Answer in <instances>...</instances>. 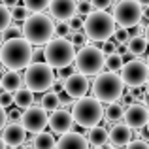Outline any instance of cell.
I'll return each mask as SVG.
<instances>
[{
    "mask_svg": "<svg viewBox=\"0 0 149 149\" xmlns=\"http://www.w3.org/2000/svg\"><path fill=\"white\" fill-rule=\"evenodd\" d=\"M32 51H34V47L25 38L4 42L2 47H0V62L10 72L19 74V70H26L32 64Z\"/></svg>",
    "mask_w": 149,
    "mask_h": 149,
    "instance_id": "obj_1",
    "label": "cell"
},
{
    "mask_svg": "<svg viewBox=\"0 0 149 149\" xmlns=\"http://www.w3.org/2000/svg\"><path fill=\"white\" fill-rule=\"evenodd\" d=\"M25 40L29 42L30 45H47L55 36V23L49 15L45 13H36V15H30L25 23H23V29H21Z\"/></svg>",
    "mask_w": 149,
    "mask_h": 149,
    "instance_id": "obj_2",
    "label": "cell"
},
{
    "mask_svg": "<svg viewBox=\"0 0 149 149\" xmlns=\"http://www.w3.org/2000/svg\"><path fill=\"white\" fill-rule=\"evenodd\" d=\"M76 61V47L72 42L64 38H53L47 45H44V62L51 70H66Z\"/></svg>",
    "mask_w": 149,
    "mask_h": 149,
    "instance_id": "obj_3",
    "label": "cell"
},
{
    "mask_svg": "<svg viewBox=\"0 0 149 149\" xmlns=\"http://www.w3.org/2000/svg\"><path fill=\"white\" fill-rule=\"evenodd\" d=\"M123 93L125 85L119 74L102 72L93 81V98H96L100 104H115L121 100Z\"/></svg>",
    "mask_w": 149,
    "mask_h": 149,
    "instance_id": "obj_4",
    "label": "cell"
},
{
    "mask_svg": "<svg viewBox=\"0 0 149 149\" xmlns=\"http://www.w3.org/2000/svg\"><path fill=\"white\" fill-rule=\"evenodd\" d=\"M102 117H104V106L93 96H85L72 106V119L81 128L91 130V128L98 127Z\"/></svg>",
    "mask_w": 149,
    "mask_h": 149,
    "instance_id": "obj_5",
    "label": "cell"
},
{
    "mask_svg": "<svg viewBox=\"0 0 149 149\" xmlns=\"http://www.w3.org/2000/svg\"><path fill=\"white\" fill-rule=\"evenodd\" d=\"M83 32L87 40L93 42H109L115 32V21L108 11H93L83 21Z\"/></svg>",
    "mask_w": 149,
    "mask_h": 149,
    "instance_id": "obj_6",
    "label": "cell"
},
{
    "mask_svg": "<svg viewBox=\"0 0 149 149\" xmlns=\"http://www.w3.org/2000/svg\"><path fill=\"white\" fill-rule=\"evenodd\" d=\"M104 62H106V57H104L100 47H96V45H85L83 49H79L76 53L74 64H76L77 74H81V76H85L89 79L93 76L95 77L100 76L102 70H104Z\"/></svg>",
    "mask_w": 149,
    "mask_h": 149,
    "instance_id": "obj_7",
    "label": "cell"
},
{
    "mask_svg": "<svg viewBox=\"0 0 149 149\" xmlns=\"http://www.w3.org/2000/svg\"><path fill=\"white\" fill-rule=\"evenodd\" d=\"M25 89H29L30 93H47L51 91L55 83V74L45 62H32L29 68L25 70Z\"/></svg>",
    "mask_w": 149,
    "mask_h": 149,
    "instance_id": "obj_8",
    "label": "cell"
},
{
    "mask_svg": "<svg viewBox=\"0 0 149 149\" xmlns=\"http://www.w3.org/2000/svg\"><path fill=\"white\" fill-rule=\"evenodd\" d=\"M111 17L115 21V25H119V29L130 30L134 26H138L142 23V4L136 0H121V2L113 4Z\"/></svg>",
    "mask_w": 149,
    "mask_h": 149,
    "instance_id": "obj_9",
    "label": "cell"
},
{
    "mask_svg": "<svg viewBox=\"0 0 149 149\" xmlns=\"http://www.w3.org/2000/svg\"><path fill=\"white\" fill-rule=\"evenodd\" d=\"M147 79H149V70L146 61H142V58H134V61L127 62L121 70V81H123V85L130 89H140L142 85L147 83Z\"/></svg>",
    "mask_w": 149,
    "mask_h": 149,
    "instance_id": "obj_10",
    "label": "cell"
},
{
    "mask_svg": "<svg viewBox=\"0 0 149 149\" xmlns=\"http://www.w3.org/2000/svg\"><path fill=\"white\" fill-rule=\"evenodd\" d=\"M49 115L42 106H30L29 109L23 111L21 117V127L25 128V132H32V134H40V132H45V127H47Z\"/></svg>",
    "mask_w": 149,
    "mask_h": 149,
    "instance_id": "obj_11",
    "label": "cell"
},
{
    "mask_svg": "<svg viewBox=\"0 0 149 149\" xmlns=\"http://www.w3.org/2000/svg\"><path fill=\"white\" fill-rule=\"evenodd\" d=\"M125 125H127L130 130H142L143 127H147L149 123V111L146 104H140L134 102L132 106H128L125 109Z\"/></svg>",
    "mask_w": 149,
    "mask_h": 149,
    "instance_id": "obj_12",
    "label": "cell"
},
{
    "mask_svg": "<svg viewBox=\"0 0 149 149\" xmlns=\"http://www.w3.org/2000/svg\"><path fill=\"white\" fill-rule=\"evenodd\" d=\"M89 87H91L89 79L85 76H81V74H77V72L66 76V79H64V93H66V96L72 98V100H76V102L87 96Z\"/></svg>",
    "mask_w": 149,
    "mask_h": 149,
    "instance_id": "obj_13",
    "label": "cell"
},
{
    "mask_svg": "<svg viewBox=\"0 0 149 149\" xmlns=\"http://www.w3.org/2000/svg\"><path fill=\"white\" fill-rule=\"evenodd\" d=\"M0 138H2L4 146H8L10 149H21L26 143V132L21 127V123H10L4 127Z\"/></svg>",
    "mask_w": 149,
    "mask_h": 149,
    "instance_id": "obj_14",
    "label": "cell"
},
{
    "mask_svg": "<svg viewBox=\"0 0 149 149\" xmlns=\"http://www.w3.org/2000/svg\"><path fill=\"white\" fill-rule=\"evenodd\" d=\"M47 125H49V128H51L53 134L64 136V134H68V132H72V127L76 123H74L70 111H66V109H57V111H53L49 115Z\"/></svg>",
    "mask_w": 149,
    "mask_h": 149,
    "instance_id": "obj_15",
    "label": "cell"
},
{
    "mask_svg": "<svg viewBox=\"0 0 149 149\" xmlns=\"http://www.w3.org/2000/svg\"><path fill=\"white\" fill-rule=\"evenodd\" d=\"M49 13L58 23H68L76 15V2L74 0H51L49 2Z\"/></svg>",
    "mask_w": 149,
    "mask_h": 149,
    "instance_id": "obj_16",
    "label": "cell"
},
{
    "mask_svg": "<svg viewBox=\"0 0 149 149\" xmlns=\"http://www.w3.org/2000/svg\"><path fill=\"white\" fill-rule=\"evenodd\" d=\"M108 138H109L111 147H127L134 138V130H130L125 123H117L109 128Z\"/></svg>",
    "mask_w": 149,
    "mask_h": 149,
    "instance_id": "obj_17",
    "label": "cell"
},
{
    "mask_svg": "<svg viewBox=\"0 0 149 149\" xmlns=\"http://www.w3.org/2000/svg\"><path fill=\"white\" fill-rule=\"evenodd\" d=\"M55 149H89V142L79 132H68L57 140Z\"/></svg>",
    "mask_w": 149,
    "mask_h": 149,
    "instance_id": "obj_18",
    "label": "cell"
},
{
    "mask_svg": "<svg viewBox=\"0 0 149 149\" xmlns=\"http://www.w3.org/2000/svg\"><path fill=\"white\" fill-rule=\"evenodd\" d=\"M85 138H87V142H89V146H93V149H98V147H104L106 143L109 142V138H108V130H106L104 127H95V128H91V130L87 132V134H83Z\"/></svg>",
    "mask_w": 149,
    "mask_h": 149,
    "instance_id": "obj_19",
    "label": "cell"
},
{
    "mask_svg": "<svg viewBox=\"0 0 149 149\" xmlns=\"http://www.w3.org/2000/svg\"><path fill=\"white\" fill-rule=\"evenodd\" d=\"M21 83H23V79L17 72H6L2 76V79H0V87L4 89V93H10V95L17 93L21 89Z\"/></svg>",
    "mask_w": 149,
    "mask_h": 149,
    "instance_id": "obj_20",
    "label": "cell"
},
{
    "mask_svg": "<svg viewBox=\"0 0 149 149\" xmlns=\"http://www.w3.org/2000/svg\"><path fill=\"white\" fill-rule=\"evenodd\" d=\"M13 104L17 109H29L30 106L34 104V95L29 91V89H19L17 93H13Z\"/></svg>",
    "mask_w": 149,
    "mask_h": 149,
    "instance_id": "obj_21",
    "label": "cell"
},
{
    "mask_svg": "<svg viewBox=\"0 0 149 149\" xmlns=\"http://www.w3.org/2000/svg\"><path fill=\"white\" fill-rule=\"evenodd\" d=\"M104 117H106V121H108L109 125H117L125 117V108L119 104V102H115V104H108L106 109H104Z\"/></svg>",
    "mask_w": 149,
    "mask_h": 149,
    "instance_id": "obj_22",
    "label": "cell"
},
{
    "mask_svg": "<svg viewBox=\"0 0 149 149\" xmlns=\"http://www.w3.org/2000/svg\"><path fill=\"white\" fill-rule=\"evenodd\" d=\"M32 146H34V149H55L57 140H55V136L51 132H40V134L34 136Z\"/></svg>",
    "mask_w": 149,
    "mask_h": 149,
    "instance_id": "obj_23",
    "label": "cell"
},
{
    "mask_svg": "<svg viewBox=\"0 0 149 149\" xmlns=\"http://www.w3.org/2000/svg\"><path fill=\"white\" fill-rule=\"evenodd\" d=\"M147 42H146V38L143 36H140V38H132V40H128V44H127V49H128V53L132 55L134 58H138L140 55H143L147 51Z\"/></svg>",
    "mask_w": 149,
    "mask_h": 149,
    "instance_id": "obj_24",
    "label": "cell"
},
{
    "mask_svg": "<svg viewBox=\"0 0 149 149\" xmlns=\"http://www.w3.org/2000/svg\"><path fill=\"white\" fill-rule=\"evenodd\" d=\"M58 106H61V95H57V93L53 91H47L44 96H42V108L45 109V111H57Z\"/></svg>",
    "mask_w": 149,
    "mask_h": 149,
    "instance_id": "obj_25",
    "label": "cell"
},
{
    "mask_svg": "<svg viewBox=\"0 0 149 149\" xmlns=\"http://www.w3.org/2000/svg\"><path fill=\"white\" fill-rule=\"evenodd\" d=\"M23 6L30 11V15L44 13V10H49V2L47 0H25Z\"/></svg>",
    "mask_w": 149,
    "mask_h": 149,
    "instance_id": "obj_26",
    "label": "cell"
},
{
    "mask_svg": "<svg viewBox=\"0 0 149 149\" xmlns=\"http://www.w3.org/2000/svg\"><path fill=\"white\" fill-rule=\"evenodd\" d=\"M123 58L119 57V55H109V57H106V62H104V68H108V72L111 74H117L119 70H123Z\"/></svg>",
    "mask_w": 149,
    "mask_h": 149,
    "instance_id": "obj_27",
    "label": "cell"
},
{
    "mask_svg": "<svg viewBox=\"0 0 149 149\" xmlns=\"http://www.w3.org/2000/svg\"><path fill=\"white\" fill-rule=\"evenodd\" d=\"M93 11H95V10H93V2H91V0H79V2L76 4L77 17H85V19H87Z\"/></svg>",
    "mask_w": 149,
    "mask_h": 149,
    "instance_id": "obj_28",
    "label": "cell"
},
{
    "mask_svg": "<svg viewBox=\"0 0 149 149\" xmlns=\"http://www.w3.org/2000/svg\"><path fill=\"white\" fill-rule=\"evenodd\" d=\"M19 34H21V29H19L17 25H10L2 32V44H4V42H10V40H17V38H21Z\"/></svg>",
    "mask_w": 149,
    "mask_h": 149,
    "instance_id": "obj_29",
    "label": "cell"
},
{
    "mask_svg": "<svg viewBox=\"0 0 149 149\" xmlns=\"http://www.w3.org/2000/svg\"><path fill=\"white\" fill-rule=\"evenodd\" d=\"M11 19H13V17H11V11H8L6 8L0 4V34L11 25Z\"/></svg>",
    "mask_w": 149,
    "mask_h": 149,
    "instance_id": "obj_30",
    "label": "cell"
},
{
    "mask_svg": "<svg viewBox=\"0 0 149 149\" xmlns=\"http://www.w3.org/2000/svg\"><path fill=\"white\" fill-rule=\"evenodd\" d=\"M68 42H72V45H74V47L83 49L85 45H87V36H85V32H83V30H79V32H74L72 36H70V40H68Z\"/></svg>",
    "mask_w": 149,
    "mask_h": 149,
    "instance_id": "obj_31",
    "label": "cell"
},
{
    "mask_svg": "<svg viewBox=\"0 0 149 149\" xmlns=\"http://www.w3.org/2000/svg\"><path fill=\"white\" fill-rule=\"evenodd\" d=\"M128 30L125 29H115V32H113V42H115L117 45H127L128 44Z\"/></svg>",
    "mask_w": 149,
    "mask_h": 149,
    "instance_id": "obj_32",
    "label": "cell"
},
{
    "mask_svg": "<svg viewBox=\"0 0 149 149\" xmlns=\"http://www.w3.org/2000/svg\"><path fill=\"white\" fill-rule=\"evenodd\" d=\"M11 17H13V19H17V21H23V23H25L26 19L30 17V11L26 10L25 6H17L13 11H11Z\"/></svg>",
    "mask_w": 149,
    "mask_h": 149,
    "instance_id": "obj_33",
    "label": "cell"
},
{
    "mask_svg": "<svg viewBox=\"0 0 149 149\" xmlns=\"http://www.w3.org/2000/svg\"><path fill=\"white\" fill-rule=\"evenodd\" d=\"M55 34H57V38H64V40H70L72 32H70V29H68V23H58V25L55 26Z\"/></svg>",
    "mask_w": 149,
    "mask_h": 149,
    "instance_id": "obj_34",
    "label": "cell"
},
{
    "mask_svg": "<svg viewBox=\"0 0 149 149\" xmlns=\"http://www.w3.org/2000/svg\"><path fill=\"white\" fill-rule=\"evenodd\" d=\"M68 29H70V32H79V30H83V19L81 17H77V15H74L72 19L68 21Z\"/></svg>",
    "mask_w": 149,
    "mask_h": 149,
    "instance_id": "obj_35",
    "label": "cell"
},
{
    "mask_svg": "<svg viewBox=\"0 0 149 149\" xmlns=\"http://www.w3.org/2000/svg\"><path fill=\"white\" fill-rule=\"evenodd\" d=\"M102 53H104V57L115 55L117 53V44L115 42H106V44H102Z\"/></svg>",
    "mask_w": 149,
    "mask_h": 149,
    "instance_id": "obj_36",
    "label": "cell"
},
{
    "mask_svg": "<svg viewBox=\"0 0 149 149\" xmlns=\"http://www.w3.org/2000/svg\"><path fill=\"white\" fill-rule=\"evenodd\" d=\"M109 6H111L109 0H93V10L95 11H106Z\"/></svg>",
    "mask_w": 149,
    "mask_h": 149,
    "instance_id": "obj_37",
    "label": "cell"
},
{
    "mask_svg": "<svg viewBox=\"0 0 149 149\" xmlns=\"http://www.w3.org/2000/svg\"><path fill=\"white\" fill-rule=\"evenodd\" d=\"M21 117H23V111L17 109V108L8 111V121H11V123H21Z\"/></svg>",
    "mask_w": 149,
    "mask_h": 149,
    "instance_id": "obj_38",
    "label": "cell"
},
{
    "mask_svg": "<svg viewBox=\"0 0 149 149\" xmlns=\"http://www.w3.org/2000/svg\"><path fill=\"white\" fill-rule=\"evenodd\" d=\"M13 104V95H10V93H0V106H2L4 109L8 108V106H11Z\"/></svg>",
    "mask_w": 149,
    "mask_h": 149,
    "instance_id": "obj_39",
    "label": "cell"
},
{
    "mask_svg": "<svg viewBox=\"0 0 149 149\" xmlns=\"http://www.w3.org/2000/svg\"><path fill=\"white\" fill-rule=\"evenodd\" d=\"M119 104L123 106L125 109H127L128 106H132V104H134V98H132L130 91H125V93H123V96H121V102H119Z\"/></svg>",
    "mask_w": 149,
    "mask_h": 149,
    "instance_id": "obj_40",
    "label": "cell"
},
{
    "mask_svg": "<svg viewBox=\"0 0 149 149\" xmlns=\"http://www.w3.org/2000/svg\"><path fill=\"white\" fill-rule=\"evenodd\" d=\"M127 149H149V143H146L143 140H132L127 146Z\"/></svg>",
    "mask_w": 149,
    "mask_h": 149,
    "instance_id": "obj_41",
    "label": "cell"
},
{
    "mask_svg": "<svg viewBox=\"0 0 149 149\" xmlns=\"http://www.w3.org/2000/svg\"><path fill=\"white\" fill-rule=\"evenodd\" d=\"M42 61H44V49L36 47L32 51V62H42Z\"/></svg>",
    "mask_w": 149,
    "mask_h": 149,
    "instance_id": "obj_42",
    "label": "cell"
},
{
    "mask_svg": "<svg viewBox=\"0 0 149 149\" xmlns=\"http://www.w3.org/2000/svg\"><path fill=\"white\" fill-rule=\"evenodd\" d=\"M6 123H8V111L0 106V132L4 130V127H6Z\"/></svg>",
    "mask_w": 149,
    "mask_h": 149,
    "instance_id": "obj_43",
    "label": "cell"
},
{
    "mask_svg": "<svg viewBox=\"0 0 149 149\" xmlns=\"http://www.w3.org/2000/svg\"><path fill=\"white\" fill-rule=\"evenodd\" d=\"M143 34H146L143 38H146V42H147V45H149V25L146 26V30H143Z\"/></svg>",
    "mask_w": 149,
    "mask_h": 149,
    "instance_id": "obj_44",
    "label": "cell"
},
{
    "mask_svg": "<svg viewBox=\"0 0 149 149\" xmlns=\"http://www.w3.org/2000/svg\"><path fill=\"white\" fill-rule=\"evenodd\" d=\"M146 95L149 96V79H147V83H146Z\"/></svg>",
    "mask_w": 149,
    "mask_h": 149,
    "instance_id": "obj_45",
    "label": "cell"
},
{
    "mask_svg": "<svg viewBox=\"0 0 149 149\" xmlns=\"http://www.w3.org/2000/svg\"><path fill=\"white\" fill-rule=\"evenodd\" d=\"M0 149H6V146H4V142H2V138H0Z\"/></svg>",
    "mask_w": 149,
    "mask_h": 149,
    "instance_id": "obj_46",
    "label": "cell"
},
{
    "mask_svg": "<svg viewBox=\"0 0 149 149\" xmlns=\"http://www.w3.org/2000/svg\"><path fill=\"white\" fill-rule=\"evenodd\" d=\"M146 64H147V70H149V55H147V61H146Z\"/></svg>",
    "mask_w": 149,
    "mask_h": 149,
    "instance_id": "obj_47",
    "label": "cell"
},
{
    "mask_svg": "<svg viewBox=\"0 0 149 149\" xmlns=\"http://www.w3.org/2000/svg\"><path fill=\"white\" fill-rule=\"evenodd\" d=\"M0 47H2V38H0Z\"/></svg>",
    "mask_w": 149,
    "mask_h": 149,
    "instance_id": "obj_48",
    "label": "cell"
},
{
    "mask_svg": "<svg viewBox=\"0 0 149 149\" xmlns=\"http://www.w3.org/2000/svg\"><path fill=\"white\" fill-rule=\"evenodd\" d=\"M147 132H149V123H147Z\"/></svg>",
    "mask_w": 149,
    "mask_h": 149,
    "instance_id": "obj_49",
    "label": "cell"
},
{
    "mask_svg": "<svg viewBox=\"0 0 149 149\" xmlns=\"http://www.w3.org/2000/svg\"><path fill=\"white\" fill-rule=\"evenodd\" d=\"M147 111H149V104H147Z\"/></svg>",
    "mask_w": 149,
    "mask_h": 149,
    "instance_id": "obj_50",
    "label": "cell"
},
{
    "mask_svg": "<svg viewBox=\"0 0 149 149\" xmlns=\"http://www.w3.org/2000/svg\"><path fill=\"white\" fill-rule=\"evenodd\" d=\"M98 149H104V147H98Z\"/></svg>",
    "mask_w": 149,
    "mask_h": 149,
    "instance_id": "obj_51",
    "label": "cell"
},
{
    "mask_svg": "<svg viewBox=\"0 0 149 149\" xmlns=\"http://www.w3.org/2000/svg\"><path fill=\"white\" fill-rule=\"evenodd\" d=\"M0 64H2V62H0Z\"/></svg>",
    "mask_w": 149,
    "mask_h": 149,
    "instance_id": "obj_52",
    "label": "cell"
}]
</instances>
